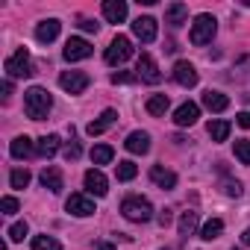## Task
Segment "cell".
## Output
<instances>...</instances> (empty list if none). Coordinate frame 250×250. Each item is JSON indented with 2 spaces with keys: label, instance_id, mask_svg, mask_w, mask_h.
<instances>
[{
  "label": "cell",
  "instance_id": "obj_41",
  "mask_svg": "<svg viewBox=\"0 0 250 250\" xmlns=\"http://www.w3.org/2000/svg\"><path fill=\"white\" fill-rule=\"evenodd\" d=\"M94 250H115V244H109V241H100V244H97Z\"/></svg>",
  "mask_w": 250,
  "mask_h": 250
},
{
  "label": "cell",
  "instance_id": "obj_32",
  "mask_svg": "<svg viewBox=\"0 0 250 250\" xmlns=\"http://www.w3.org/2000/svg\"><path fill=\"white\" fill-rule=\"evenodd\" d=\"M235 159H238L241 165H250V139L235 142Z\"/></svg>",
  "mask_w": 250,
  "mask_h": 250
},
{
  "label": "cell",
  "instance_id": "obj_24",
  "mask_svg": "<svg viewBox=\"0 0 250 250\" xmlns=\"http://www.w3.org/2000/svg\"><path fill=\"white\" fill-rule=\"evenodd\" d=\"M229 130H232V124L229 121H209V136H212V142H227L229 139Z\"/></svg>",
  "mask_w": 250,
  "mask_h": 250
},
{
  "label": "cell",
  "instance_id": "obj_34",
  "mask_svg": "<svg viewBox=\"0 0 250 250\" xmlns=\"http://www.w3.org/2000/svg\"><path fill=\"white\" fill-rule=\"evenodd\" d=\"M0 209H3V215H15V212H18V197L6 194L3 200H0Z\"/></svg>",
  "mask_w": 250,
  "mask_h": 250
},
{
  "label": "cell",
  "instance_id": "obj_37",
  "mask_svg": "<svg viewBox=\"0 0 250 250\" xmlns=\"http://www.w3.org/2000/svg\"><path fill=\"white\" fill-rule=\"evenodd\" d=\"M80 153H83V150H80V145L74 142V145H68V150H65V159H68V162H77V159H80Z\"/></svg>",
  "mask_w": 250,
  "mask_h": 250
},
{
  "label": "cell",
  "instance_id": "obj_38",
  "mask_svg": "<svg viewBox=\"0 0 250 250\" xmlns=\"http://www.w3.org/2000/svg\"><path fill=\"white\" fill-rule=\"evenodd\" d=\"M235 124H238V127H244V130H250V112H238L235 115Z\"/></svg>",
  "mask_w": 250,
  "mask_h": 250
},
{
  "label": "cell",
  "instance_id": "obj_36",
  "mask_svg": "<svg viewBox=\"0 0 250 250\" xmlns=\"http://www.w3.org/2000/svg\"><path fill=\"white\" fill-rule=\"evenodd\" d=\"M112 83H115V85H118V83H121V85H124V83H139V74H127V71H115V74H112Z\"/></svg>",
  "mask_w": 250,
  "mask_h": 250
},
{
  "label": "cell",
  "instance_id": "obj_6",
  "mask_svg": "<svg viewBox=\"0 0 250 250\" xmlns=\"http://www.w3.org/2000/svg\"><path fill=\"white\" fill-rule=\"evenodd\" d=\"M59 85H62L68 94H83V91L91 85V77L83 74V71H62V74H59Z\"/></svg>",
  "mask_w": 250,
  "mask_h": 250
},
{
  "label": "cell",
  "instance_id": "obj_7",
  "mask_svg": "<svg viewBox=\"0 0 250 250\" xmlns=\"http://www.w3.org/2000/svg\"><path fill=\"white\" fill-rule=\"evenodd\" d=\"M91 53H94V47H91L85 39H80V36L68 39V42H65V50H62V56H65L68 62H83V59H88Z\"/></svg>",
  "mask_w": 250,
  "mask_h": 250
},
{
  "label": "cell",
  "instance_id": "obj_31",
  "mask_svg": "<svg viewBox=\"0 0 250 250\" xmlns=\"http://www.w3.org/2000/svg\"><path fill=\"white\" fill-rule=\"evenodd\" d=\"M9 186H12V188H27V186H30V171H27V168H15V171L9 174Z\"/></svg>",
  "mask_w": 250,
  "mask_h": 250
},
{
  "label": "cell",
  "instance_id": "obj_10",
  "mask_svg": "<svg viewBox=\"0 0 250 250\" xmlns=\"http://www.w3.org/2000/svg\"><path fill=\"white\" fill-rule=\"evenodd\" d=\"M65 209H68L71 215H77V218H88V215L97 212V209H94V200H91L88 194H80V191L65 200Z\"/></svg>",
  "mask_w": 250,
  "mask_h": 250
},
{
  "label": "cell",
  "instance_id": "obj_9",
  "mask_svg": "<svg viewBox=\"0 0 250 250\" xmlns=\"http://www.w3.org/2000/svg\"><path fill=\"white\" fill-rule=\"evenodd\" d=\"M133 36L142 42V44H150V42H156V36H159V27H156V18H136L133 21Z\"/></svg>",
  "mask_w": 250,
  "mask_h": 250
},
{
  "label": "cell",
  "instance_id": "obj_23",
  "mask_svg": "<svg viewBox=\"0 0 250 250\" xmlns=\"http://www.w3.org/2000/svg\"><path fill=\"white\" fill-rule=\"evenodd\" d=\"M221 232H224V221H221V218H209V221L200 227V238H203V241H215V238H221Z\"/></svg>",
  "mask_w": 250,
  "mask_h": 250
},
{
  "label": "cell",
  "instance_id": "obj_29",
  "mask_svg": "<svg viewBox=\"0 0 250 250\" xmlns=\"http://www.w3.org/2000/svg\"><path fill=\"white\" fill-rule=\"evenodd\" d=\"M112 156H115V150H112L109 145H97V147H91V162H94V165H109Z\"/></svg>",
  "mask_w": 250,
  "mask_h": 250
},
{
  "label": "cell",
  "instance_id": "obj_27",
  "mask_svg": "<svg viewBox=\"0 0 250 250\" xmlns=\"http://www.w3.org/2000/svg\"><path fill=\"white\" fill-rule=\"evenodd\" d=\"M136 174H139V168H136V162H130V159L115 165V177H118V183H130Z\"/></svg>",
  "mask_w": 250,
  "mask_h": 250
},
{
  "label": "cell",
  "instance_id": "obj_35",
  "mask_svg": "<svg viewBox=\"0 0 250 250\" xmlns=\"http://www.w3.org/2000/svg\"><path fill=\"white\" fill-rule=\"evenodd\" d=\"M241 183L238 180H224V194H229V197H241Z\"/></svg>",
  "mask_w": 250,
  "mask_h": 250
},
{
  "label": "cell",
  "instance_id": "obj_5",
  "mask_svg": "<svg viewBox=\"0 0 250 250\" xmlns=\"http://www.w3.org/2000/svg\"><path fill=\"white\" fill-rule=\"evenodd\" d=\"M133 56V42L127 39V36H115L112 42H109V47H106V53H103V59H106V65H112V68H118V65H124Z\"/></svg>",
  "mask_w": 250,
  "mask_h": 250
},
{
  "label": "cell",
  "instance_id": "obj_4",
  "mask_svg": "<svg viewBox=\"0 0 250 250\" xmlns=\"http://www.w3.org/2000/svg\"><path fill=\"white\" fill-rule=\"evenodd\" d=\"M6 74H9V80H21V77H33L36 71H33V59H30V50L27 47H18L9 59H6Z\"/></svg>",
  "mask_w": 250,
  "mask_h": 250
},
{
  "label": "cell",
  "instance_id": "obj_22",
  "mask_svg": "<svg viewBox=\"0 0 250 250\" xmlns=\"http://www.w3.org/2000/svg\"><path fill=\"white\" fill-rule=\"evenodd\" d=\"M203 106H206L209 112H227V109H229V97L221 94V91H206V94H203Z\"/></svg>",
  "mask_w": 250,
  "mask_h": 250
},
{
  "label": "cell",
  "instance_id": "obj_2",
  "mask_svg": "<svg viewBox=\"0 0 250 250\" xmlns=\"http://www.w3.org/2000/svg\"><path fill=\"white\" fill-rule=\"evenodd\" d=\"M121 212H124V218L133 221V224H145V221L153 218L150 200H147V197H139V194H133V197L124 200V203H121Z\"/></svg>",
  "mask_w": 250,
  "mask_h": 250
},
{
  "label": "cell",
  "instance_id": "obj_18",
  "mask_svg": "<svg viewBox=\"0 0 250 250\" xmlns=\"http://www.w3.org/2000/svg\"><path fill=\"white\" fill-rule=\"evenodd\" d=\"M9 153H12V159H30V156L36 153V145H33L30 136H18V139L9 145Z\"/></svg>",
  "mask_w": 250,
  "mask_h": 250
},
{
  "label": "cell",
  "instance_id": "obj_12",
  "mask_svg": "<svg viewBox=\"0 0 250 250\" xmlns=\"http://www.w3.org/2000/svg\"><path fill=\"white\" fill-rule=\"evenodd\" d=\"M174 80H177V85H183V88H194V85H197V68H194L191 62L180 59V62L174 65Z\"/></svg>",
  "mask_w": 250,
  "mask_h": 250
},
{
  "label": "cell",
  "instance_id": "obj_43",
  "mask_svg": "<svg viewBox=\"0 0 250 250\" xmlns=\"http://www.w3.org/2000/svg\"><path fill=\"white\" fill-rule=\"evenodd\" d=\"M241 241H244V244L250 247V229H244V232H241Z\"/></svg>",
  "mask_w": 250,
  "mask_h": 250
},
{
  "label": "cell",
  "instance_id": "obj_16",
  "mask_svg": "<svg viewBox=\"0 0 250 250\" xmlns=\"http://www.w3.org/2000/svg\"><path fill=\"white\" fill-rule=\"evenodd\" d=\"M115 121H118V112H115V109H106L97 121H91V124H88L85 133H88V136H103V133L112 127V124H115Z\"/></svg>",
  "mask_w": 250,
  "mask_h": 250
},
{
  "label": "cell",
  "instance_id": "obj_1",
  "mask_svg": "<svg viewBox=\"0 0 250 250\" xmlns=\"http://www.w3.org/2000/svg\"><path fill=\"white\" fill-rule=\"evenodd\" d=\"M50 109H53V97H50L47 88L33 85V88L24 91V112H27L33 121H44V118L50 115Z\"/></svg>",
  "mask_w": 250,
  "mask_h": 250
},
{
  "label": "cell",
  "instance_id": "obj_21",
  "mask_svg": "<svg viewBox=\"0 0 250 250\" xmlns=\"http://www.w3.org/2000/svg\"><path fill=\"white\" fill-rule=\"evenodd\" d=\"M150 180H153L159 188H174V186H177V174L168 171V168H162V165H153V168H150Z\"/></svg>",
  "mask_w": 250,
  "mask_h": 250
},
{
  "label": "cell",
  "instance_id": "obj_28",
  "mask_svg": "<svg viewBox=\"0 0 250 250\" xmlns=\"http://www.w3.org/2000/svg\"><path fill=\"white\" fill-rule=\"evenodd\" d=\"M194 229H197V212H183L180 215V235L188 238V235H194Z\"/></svg>",
  "mask_w": 250,
  "mask_h": 250
},
{
  "label": "cell",
  "instance_id": "obj_25",
  "mask_svg": "<svg viewBox=\"0 0 250 250\" xmlns=\"http://www.w3.org/2000/svg\"><path fill=\"white\" fill-rule=\"evenodd\" d=\"M56 150H59V136H42L39 139V145H36V153L39 156H56Z\"/></svg>",
  "mask_w": 250,
  "mask_h": 250
},
{
  "label": "cell",
  "instance_id": "obj_44",
  "mask_svg": "<svg viewBox=\"0 0 250 250\" xmlns=\"http://www.w3.org/2000/svg\"><path fill=\"white\" fill-rule=\"evenodd\" d=\"M162 250H171V247H162Z\"/></svg>",
  "mask_w": 250,
  "mask_h": 250
},
{
  "label": "cell",
  "instance_id": "obj_14",
  "mask_svg": "<svg viewBox=\"0 0 250 250\" xmlns=\"http://www.w3.org/2000/svg\"><path fill=\"white\" fill-rule=\"evenodd\" d=\"M124 147H127L130 153H136V156H145V153L150 150V136H147L145 130H136V133H130V136H127Z\"/></svg>",
  "mask_w": 250,
  "mask_h": 250
},
{
  "label": "cell",
  "instance_id": "obj_19",
  "mask_svg": "<svg viewBox=\"0 0 250 250\" xmlns=\"http://www.w3.org/2000/svg\"><path fill=\"white\" fill-rule=\"evenodd\" d=\"M39 180H42V186H44L47 191H53V194H59V191L65 188V180H62V171H59V168H44Z\"/></svg>",
  "mask_w": 250,
  "mask_h": 250
},
{
  "label": "cell",
  "instance_id": "obj_39",
  "mask_svg": "<svg viewBox=\"0 0 250 250\" xmlns=\"http://www.w3.org/2000/svg\"><path fill=\"white\" fill-rule=\"evenodd\" d=\"M80 27H83L85 33H97V27H100V24H94L91 18H83V21H80Z\"/></svg>",
  "mask_w": 250,
  "mask_h": 250
},
{
  "label": "cell",
  "instance_id": "obj_17",
  "mask_svg": "<svg viewBox=\"0 0 250 250\" xmlns=\"http://www.w3.org/2000/svg\"><path fill=\"white\" fill-rule=\"evenodd\" d=\"M59 30H62V24H59L56 18H47V21H42V24L36 27V39H39L42 44H50V42H56Z\"/></svg>",
  "mask_w": 250,
  "mask_h": 250
},
{
  "label": "cell",
  "instance_id": "obj_26",
  "mask_svg": "<svg viewBox=\"0 0 250 250\" xmlns=\"http://www.w3.org/2000/svg\"><path fill=\"white\" fill-rule=\"evenodd\" d=\"M168 106H171L168 94H153V97L147 100V112H150L153 118H162V115L168 112Z\"/></svg>",
  "mask_w": 250,
  "mask_h": 250
},
{
  "label": "cell",
  "instance_id": "obj_13",
  "mask_svg": "<svg viewBox=\"0 0 250 250\" xmlns=\"http://www.w3.org/2000/svg\"><path fill=\"white\" fill-rule=\"evenodd\" d=\"M197 118H200V106L191 103V100L177 106V112H174V124H177V127H194Z\"/></svg>",
  "mask_w": 250,
  "mask_h": 250
},
{
  "label": "cell",
  "instance_id": "obj_15",
  "mask_svg": "<svg viewBox=\"0 0 250 250\" xmlns=\"http://www.w3.org/2000/svg\"><path fill=\"white\" fill-rule=\"evenodd\" d=\"M103 18L109 24H121L127 18V3L124 0H103Z\"/></svg>",
  "mask_w": 250,
  "mask_h": 250
},
{
  "label": "cell",
  "instance_id": "obj_42",
  "mask_svg": "<svg viewBox=\"0 0 250 250\" xmlns=\"http://www.w3.org/2000/svg\"><path fill=\"white\" fill-rule=\"evenodd\" d=\"M3 94H6V97L12 94V80H6V83H3Z\"/></svg>",
  "mask_w": 250,
  "mask_h": 250
},
{
  "label": "cell",
  "instance_id": "obj_3",
  "mask_svg": "<svg viewBox=\"0 0 250 250\" xmlns=\"http://www.w3.org/2000/svg\"><path fill=\"white\" fill-rule=\"evenodd\" d=\"M215 33H218V21H215L209 12H203V15L194 18L191 33H188V42L197 44V47H203V44H209V42L215 39Z\"/></svg>",
  "mask_w": 250,
  "mask_h": 250
},
{
  "label": "cell",
  "instance_id": "obj_33",
  "mask_svg": "<svg viewBox=\"0 0 250 250\" xmlns=\"http://www.w3.org/2000/svg\"><path fill=\"white\" fill-rule=\"evenodd\" d=\"M30 232V227H27V221H18V224H12L9 227V238L12 241H24V235Z\"/></svg>",
  "mask_w": 250,
  "mask_h": 250
},
{
  "label": "cell",
  "instance_id": "obj_30",
  "mask_svg": "<svg viewBox=\"0 0 250 250\" xmlns=\"http://www.w3.org/2000/svg\"><path fill=\"white\" fill-rule=\"evenodd\" d=\"M33 250H62L53 235H33Z\"/></svg>",
  "mask_w": 250,
  "mask_h": 250
},
{
  "label": "cell",
  "instance_id": "obj_11",
  "mask_svg": "<svg viewBox=\"0 0 250 250\" xmlns=\"http://www.w3.org/2000/svg\"><path fill=\"white\" fill-rule=\"evenodd\" d=\"M83 183H85L88 194H94V197H103V194L109 191V180L103 177V171H100V168H88V171H85V177H83Z\"/></svg>",
  "mask_w": 250,
  "mask_h": 250
},
{
  "label": "cell",
  "instance_id": "obj_20",
  "mask_svg": "<svg viewBox=\"0 0 250 250\" xmlns=\"http://www.w3.org/2000/svg\"><path fill=\"white\" fill-rule=\"evenodd\" d=\"M186 21H188V6H186V3H171V6L165 9V24L183 27Z\"/></svg>",
  "mask_w": 250,
  "mask_h": 250
},
{
  "label": "cell",
  "instance_id": "obj_8",
  "mask_svg": "<svg viewBox=\"0 0 250 250\" xmlns=\"http://www.w3.org/2000/svg\"><path fill=\"white\" fill-rule=\"evenodd\" d=\"M136 74H139V80H145V83H150V85L162 83V71H159V65H156V59H153L150 53H142V56H139Z\"/></svg>",
  "mask_w": 250,
  "mask_h": 250
},
{
  "label": "cell",
  "instance_id": "obj_40",
  "mask_svg": "<svg viewBox=\"0 0 250 250\" xmlns=\"http://www.w3.org/2000/svg\"><path fill=\"white\" fill-rule=\"evenodd\" d=\"M171 218H174V215H171V209H162L156 221H159V227H168V224H171Z\"/></svg>",
  "mask_w": 250,
  "mask_h": 250
}]
</instances>
